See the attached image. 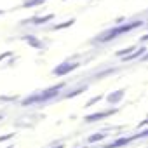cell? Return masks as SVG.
I'll return each instance as SVG.
<instances>
[{"label":"cell","mask_w":148,"mask_h":148,"mask_svg":"<svg viewBox=\"0 0 148 148\" xmlns=\"http://www.w3.org/2000/svg\"><path fill=\"white\" fill-rule=\"evenodd\" d=\"M79 64H80V63H61V64H58V66L54 68L52 73H54L56 77H64V75H68V73H71L73 70H77Z\"/></svg>","instance_id":"6da1fadb"},{"label":"cell","mask_w":148,"mask_h":148,"mask_svg":"<svg viewBox=\"0 0 148 148\" xmlns=\"http://www.w3.org/2000/svg\"><path fill=\"white\" fill-rule=\"evenodd\" d=\"M64 87V84H58V86H54V87H51V89H45L44 92H38V103H44V101H47V99H52V98H56V96H59V91Z\"/></svg>","instance_id":"7a4b0ae2"},{"label":"cell","mask_w":148,"mask_h":148,"mask_svg":"<svg viewBox=\"0 0 148 148\" xmlns=\"http://www.w3.org/2000/svg\"><path fill=\"white\" fill-rule=\"evenodd\" d=\"M117 112V108H112V110H103V112H98V113H92V115H87L84 120L86 122H96V120H101V119H106L110 115H113Z\"/></svg>","instance_id":"3957f363"},{"label":"cell","mask_w":148,"mask_h":148,"mask_svg":"<svg viewBox=\"0 0 148 148\" xmlns=\"http://www.w3.org/2000/svg\"><path fill=\"white\" fill-rule=\"evenodd\" d=\"M23 40H26V44H28L30 47H33V49H44V44H42L40 38L35 37V35H25Z\"/></svg>","instance_id":"277c9868"},{"label":"cell","mask_w":148,"mask_h":148,"mask_svg":"<svg viewBox=\"0 0 148 148\" xmlns=\"http://www.w3.org/2000/svg\"><path fill=\"white\" fill-rule=\"evenodd\" d=\"M124 92H125V91H124V89H120V91H115L113 94H108V96H106V103H108V105H112V106H113V105H117V103H120V101H122V98H124Z\"/></svg>","instance_id":"5b68a950"},{"label":"cell","mask_w":148,"mask_h":148,"mask_svg":"<svg viewBox=\"0 0 148 148\" xmlns=\"http://www.w3.org/2000/svg\"><path fill=\"white\" fill-rule=\"evenodd\" d=\"M141 26H143V21H132L129 25H120L119 28H120V35H124V33H129L131 30H136V28H141Z\"/></svg>","instance_id":"8992f818"},{"label":"cell","mask_w":148,"mask_h":148,"mask_svg":"<svg viewBox=\"0 0 148 148\" xmlns=\"http://www.w3.org/2000/svg\"><path fill=\"white\" fill-rule=\"evenodd\" d=\"M131 141H132V136H129V138H122V139H117V141H113L112 145H108V146H105V148H122V146L129 145Z\"/></svg>","instance_id":"52a82bcc"},{"label":"cell","mask_w":148,"mask_h":148,"mask_svg":"<svg viewBox=\"0 0 148 148\" xmlns=\"http://www.w3.org/2000/svg\"><path fill=\"white\" fill-rule=\"evenodd\" d=\"M145 52H146V47L143 45V47H139L136 52H131L129 56H125L124 58V61H132V59H138V58H141V56H145Z\"/></svg>","instance_id":"ba28073f"},{"label":"cell","mask_w":148,"mask_h":148,"mask_svg":"<svg viewBox=\"0 0 148 148\" xmlns=\"http://www.w3.org/2000/svg\"><path fill=\"white\" fill-rule=\"evenodd\" d=\"M86 89H87V86H82V87H79V89H73L71 92L64 94V99H70V98H73V96H77V94H82V92H84Z\"/></svg>","instance_id":"9c48e42d"},{"label":"cell","mask_w":148,"mask_h":148,"mask_svg":"<svg viewBox=\"0 0 148 148\" xmlns=\"http://www.w3.org/2000/svg\"><path fill=\"white\" fill-rule=\"evenodd\" d=\"M54 16L52 14H47V16H42V18H32V21H35V25H44L47 21H51Z\"/></svg>","instance_id":"30bf717a"},{"label":"cell","mask_w":148,"mask_h":148,"mask_svg":"<svg viewBox=\"0 0 148 148\" xmlns=\"http://www.w3.org/2000/svg\"><path fill=\"white\" fill-rule=\"evenodd\" d=\"M105 138H106V134H105V132H96V134L89 136V143H98V141H103Z\"/></svg>","instance_id":"8fae6325"},{"label":"cell","mask_w":148,"mask_h":148,"mask_svg":"<svg viewBox=\"0 0 148 148\" xmlns=\"http://www.w3.org/2000/svg\"><path fill=\"white\" fill-rule=\"evenodd\" d=\"M132 51H136V47H134V45H131V47H125V49L119 51V52H117V56H119V58H125V56H129Z\"/></svg>","instance_id":"7c38bea8"},{"label":"cell","mask_w":148,"mask_h":148,"mask_svg":"<svg viewBox=\"0 0 148 148\" xmlns=\"http://www.w3.org/2000/svg\"><path fill=\"white\" fill-rule=\"evenodd\" d=\"M45 2V0H28V2H25V7H33V5H42Z\"/></svg>","instance_id":"4fadbf2b"},{"label":"cell","mask_w":148,"mask_h":148,"mask_svg":"<svg viewBox=\"0 0 148 148\" xmlns=\"http://www.w3.org/2000/svg\"><path fill=\"white\" fill-rule=\"evenodd\" d=\"M73 23H75V19H68L66 23H63V25H56L54 26V30H63V28H68V26H71Z\"/></svg>","instance_id":"5bb4252c"},{"label":"cell","mask_w":148,"mask_h":148,"mask_svg":"<svg viewBox=\"0 0 148 148\" xmlns=\"http://www.w3.org/2000/svg\"><path fill=\"white\" fill-rule=\"evenodd\" d=\"M101 99H103V96H96V98H92V99H89V101L86 103V106L89 108V106H92V105H96V103H98V101H101Z\"/></svg>","instance_id":"9a60e30c"},{"label":"cell","mask_w":148,"mask_h":148,"mask_svg":"<svg viewBox=\"0 0 148 148\" xmlns=\"http://www.w3.org/2000/svg\"><path fill=\"white\" fill-rule=\"evenodd\" d=\"M12 138V134H7V136H2V138H0V141H5V139H11Z\"/></svg>","instance_id":"2e32d148"},{"label":"cell","mask_w":148,"mask_h":148,"mask_svg":"<svg viewBox=\"0 0 148 148\" xmlns=\"http://www.w3.org/2000/svg\"><path fill=\"white\" fill-rule=\"evenodd\" d=\"M146 124H148V120H143V122H141V124H139V125H138V129H143V127H145V125H146Z\"/></svg>","instance_id":"e0dca14e"},{"label":"cell","mask_w":148,"mask_h":148,"mask_svg":"<svg viewBox=\"0 0 148 148\" xmlns=\"http://www.w3.org/2000/svg\"><path fill=\"white\" fill-rule=\"evenodd\" d=\"M146 40H148V33H146V35H143V37H141V42H146Z\"/></svg>","instance_id":"ac0fdd59"},{"label":"cell","mask_w":148,"mask_h":148,"mask_svg":"<svg viewBox=\"0 0 148 148\" xmlns=\"http://www.w3.org/2000/svg\"><path fill=\"white\" fill-rule=\"evenodd\" d=\"M0 14H2V11H0Z\"/></svg>","instance_id":"d6986e66"}]
</instances>
